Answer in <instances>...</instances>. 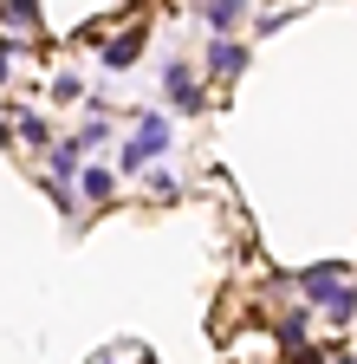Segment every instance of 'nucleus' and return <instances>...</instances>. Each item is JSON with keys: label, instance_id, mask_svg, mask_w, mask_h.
<instances>
[{"label": "nucleus", "instance_id": "nucleus-1", "mask_svg": "<svg viewBox=\"0 0 357 364\" xmlns=\"http://www.w3.org/2000/svg\"><path fill=\"white\" fill-rule=\"evenodd\" d=\"M163 150H169V117H143V124H137V136L123 144V169L137 176V169H143L150 156H163Z\"/></svg>", "mask_w": 357, "mask_h": 364}, {"label": "nucleus", "instance_id": "nucleus-2", "mask_svg": "<svg viewBox=\"0 0 357 364\" xmlns=\"http://www.w3.org/2000/svg\"><path fill=\"white\" fill-rule=\"evenodd\" d=\"M163 85H169L175 105H195V98H202V85L189 78V65H163Z\"/></svg>", "mask_w": 357, "mask_h": 364}, {"label": "nucleus", "instance_id": "nucleus-3", "mask_svg": "<svg viewBox=\"0 0 357 364\" xmlns=\"http://www.w3.org/2000/svg\"><path fill=\"white\" fill-rule=\"evenodd\" d=\"M137 46H143V26H137V33H123L111 53H104V65H130V53H137Z\"/></svg>", "mask_w": 357, "mask_h": 364}, {"label": "nucleus", "instance_id": "nucleus-4", "mask_svg": "<svg viewBox=\"0 0 357 364\" xmlns=\"http://www.w3.org/2000/svg\"><path fill=\"white\" fill-rule=\"evenodd\" d=\"M241 59H247V53H241V46H228V39H221V46H214V72H234Z\"/></svg>", "mask_w": 357, "mask_h": 364}, {"label": "nucleus", "instance_id": "nucleus-5", "mask_svg": "<svg viewBox=\"0 0 357 364\" xmlns=\"http://www.w3.org/2000/svg\"><path fill=\"white\" fill-rule=\"evenodd\" d=\"M84 196L104 202V196H111V176H104V169H84Z\"/></svg>", "mask_w": 357, "mask_h": 364}, {"label": "nucleus", "instance_id": "nucleus-6", "mask_svg": "<svg viewBox=\"0 0 357 364\" xmlns=\"http://www.w3.org/2000/svg\"><path fill=\"white\" fill-rule=\"evenodd\" d=\"M72 169H78V150H59L53 156V182H72Z\"/></svg>", "mask_w": 357, "mask_h": 364}]
</instances>
